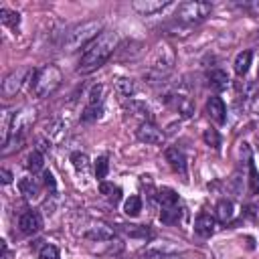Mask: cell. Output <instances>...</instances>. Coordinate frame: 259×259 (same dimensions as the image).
I'll return each instance as SVG.
<instances>
[{"mask_svg":"<svg viewBox=\"0 0 259 259\" xmlns=\"http://www.w3.org/2000/svg\"><path fill=\"white\" fill-rule=\"evenodd\" d=\"M71 162H73V166H75V170L79 172V174H87L89 172V158H87V154H83V152H73L71 154Z\"/></svg>","mask_w":259,"mask_h":259,"instance_id":"21","label":"cell"},{"mask_svg":"<svg viewBox=\"0 0 259 259\" xmlns=\"http://www.w3.org/2000/svg\"><path fill=\"white\" fill-rule=\"evenodd\" d=\"M18 188H20V194L26 200H34L38 196V184L34 182V178H22L18 182Z\"/></svg>","mask_w":259,"mask_h":259,"instance_id":"14","label":"cell"},{"mask_svg":"<svg viewBox=\"0 0 259 259\" xmlns=\"http://www.w3.org/2000/svg\"><path fill=\"white\" fill-rule=\"evenodd\" d=\"M164 158H166V162L172 166L174 172L186 174V158H184L182 150H178V148H166Z\"/></svg>","mask_w":259,"mask_h":259,"instance_id":"12","label":"cell"},{"mask_svg":"<svg viewBox=\"0 0 259 259\" xmlns=\"http://www.w3.org/2000/svg\"><path fill=\"white\" fill-rule=\"evenodd\" d=\"M101 91H103L101 85H93L91 87V91H89V105H101Z\"/></svg>","mask_w":259,"mask_h":259,"instance_id":"35","label":"cell"},{"mask_svg":"<svg viewBox=\"0 0 259 259\" xmlns=\"http://www.w3.org/2000/svg\"><path fill=\"white\" fill-rule=\"evenodd\" d=\"M107 170H109V162H107V158L105 156H101V158H97V162H95V176L103 182V178L107 176Z\"/></svg>","mask_w":259,"mask_h":259,"instance_id":"33","label":"cell"},{"mask_svg":"<svg viewBox=\"0 0 259 259\" xmlns=\"http://www.w3.org/2000/svg\"><path fill=\"white\" fill-rule=\"evenodd\" d=\"M10 125H12V111L4 109L2 115H0V142H2V146L8 144V138H10Z\"/></svg>","mask_w":259,"mask_h":259,"instance_id":"18","label":"cell"},{"mask_svg":"<svg viewBox=\"0 0 259 259\" xmlns=\"http://www.w3.org/2000/svg\"><path fill=\"white\" fill-rule=\"evenodd\" d=\"M241 8H243V10H247L249 14H255V16H257V14H259V0L243 2V4H241Z\"/></svg>","mask_w":259,"mask_h":259,"instance_id":"37","label":"cell"},{"mask_svg":"<svg viewBox=\"0 0 259 259\" xmlns=\"http://www.w3.org/2000/svg\"><path fill=\"white\" fill-rule=\"evenodd\" d=\"M115 89H117V93H119V95H123V97H132V95H134V91H136V85H134V81H132V79L121 77V79H117V81H115Z\"/></svg>","mask_w":259,"mask_h":259,"instance_id":"27","label":"cell"},{"mask_svg":"<svg viewBox=\"0 0 259 259\" xmlns=\"http://www.w3.org/2000/svg\"><path fill=\"white\" fill-rule=\"evenodd\" d=\"M136 136H138L140 142L152 144V146H158V144L164 142V134H162L152 121H142L140 127H138V132H136Z\"/></svg>","mask_w":259,"mask_h":259,"instance_id":"6","label":"cell"},{"mask_svg":"<svg viewBox=\"0 0 259 259\" xmlns=\"http://www.w3.org/2000/svg\"><path fill=\"white\" fill-rule=\"evenodd\" d=\"M202 138H204V142H206L212 150H219V148H221V136H219V132H217V130H212V127L204 130Z\"/></svg>","mask_w":259,"mask_h":259,"instance_id":"31","label":"cell"},{"mask_svg":"<svg viewBox=\"0 0 259 259\" xmlns=\"http://www.w3.org/2000/svg\"><path fill=\"white\" fill-rule=\"evenodd\" d=\"M101 105H87L85 109H83V113H81V121H93V119H97L99 115H101Z\"/></svg>","mask_w":259,"mask_h":259,"instance_id":"32","label":"cell"},{"mask_svg":"<svg viewBox=\"0 0 259 259\" xmlns=\"http://www.w3.org/2000/svg\"><path fill=\"white\" fill-rule=\"evenodd\" d=\"M194 233L202 239H208L214 233V219L208 212H200L194 221Z\"/></svg>","mask_w":259,"mask_h":259,"instance_id":"11","label":"cell"},{"mask_svg":"<svg viewBox=\"0 0 259 259\" xmlns=\"http://www.w3.org/2000/svg\"><path fill=\"white\" fill-rule=\"evenodd\" d=\"M99 192H101L111 204H117V202L121 200V188L115 186V184H111V182H101V184H99Z\"/></svg>","mask_w":259,"mask_h":259,"instance_id":"15","label":"cell"},{"mask_svg":"<svg viewBox=\"0 0 259 259\" xmlns=\"http://www.w3.org/2000/svg\"><path fill=\"white\" fill-rule=\"evenodd\" d=\"M42 164H45V160H42V154H40L38 150H34V152L28 154V158H26V168H28L32 174L38 172V170H42Z\"/></svg>","mask_w":259,"mask_h":259,"instance_id":"28","label":"cell"},{"mask_svg":"<svg viewBox=\"0 0 259 259\" xmlns=\"http://www.w3.org/2000/svg\"><path fill=\"white\" fill-rule=\"evenodd\" d=\"M174 101H176V109H178V113H180L182 117H190V115L194 113L192 101H190L186 95H176Z\"/></svg>","mask_w":259,"mask_h":259,"instance_id":"25","label":"cell"},{"mask_svg":"<svg viewBox=\"0 0 259 259\" xmlns=\"http://www.w3.org/2000/svg\"><path fill=\"white\" fill-rule=\"evenodd\" d=\"M87 239H93V241H107L113 237V231L107 227V225H95L91 227L87 233H85Z\"/></svg>","mask_w":259,"mask_h":259,"instance_id":"17","label":"cell"},{"mask_svg":"<svg viewBox=\"0 0 259 259\" xmlns=\"http://www.w3.org/2000/svg\"><path fill=\"white\" fill-rule=\"evenodd\" d=\"M38 259H59V249L55 245H45L38 251Z\"/></svg>","mask_w":259,"mask_h":259,"instance_id":"34","label":"cell"},{"mask_svg":"<svg viewBox=\"0 0 259 259\" xmlns=\"http://www.w3.org/2000/svg\"><path fill=\"white\" fill-rule=\"evenodd\" d=\"M132 6L140 14H146L148 16V14H154V12H160V10L168 8V6H172V2L170 0H136Z\"/></svg>","mask_w":259,"mask_h":259,"instance_id":"10","label":"cell"},{"mask_svg":"<svg viewBox=\"0 0 259 259\" xmlns=\"http://www.w3.org/2000/svg\"><path fill=\"white\" fill-rule=\"evenodd\" d=\"M158 200L162 206H178V194L172 188H160L158 190Z\"/></svg>","mask_w":259,"mask_h":259,"instance_id":"22","label":"cell"},{"mask_svg":"<svg viewBox=\"0 0 259 259\" xmlns=\"http://www.w3.org/2000/svg\"><path fill=\"white\" fill-rule=\"evenodd\" d=\"M0 176H2V182H4V184H8V182L12 180V174H10L6 168H2V170H0Z\"/></svg>","mask_w":259,"mask_h":259,"instance_id":"38","label":"cell"},{"mask_svg":"<svg viewBox=\"0 0 259 259\" xmlns=\"http://www.w3.org/2000/svg\"><path fill=\"white\" fill-rule=\"evenodd\" d=\"M115 47H117V32L115 30H103L91 45H87V49L79 61V71L87 73V71L101 67L113 55Z\"/></svg>","mask_w":259,"mask_h":259,"instance_id":"1","label":"cell"},{"mask_svg":"<svg viewBox=\"0 0 259 259\" xmlns=\"http://www.w3.org/2000/svg\"><path fill=\"white\" fill-rule=\"evenodd\" d=\"M59 85H61V71H59L55 65H45V67L32 71L30 91H32L36 97H47V95H51Z\"/></svg>","mask_w":259,"mask_h":259,"instance_id":"3","label":"cell"},{"mask_svg":"<svg viewBox=\"0 0 259 259\" xmlns=\"http://www.w3.org/2000/svg\"><path fill=\"white\" fill-rule=\"evenodd\" d=\"M140 210H142V198H140L138 194H132L130 198H125V202H123V212H125L127 217H138Z\"/></svg>","mask_w":259,"mask_h":259,"instance_id":"23","label":"cell"},{"mask_svg":"<svg viewBox=\"0 0 259 259\" xmlns=\"http://www.w3.org/2000/svg\"><path fill=\"white\" fill-rule=\"evenodd\" d=\"M18 229H20V233H24V235H34V233H38V231L42 229V219H40V214H38L36 210H26V212L18 219Z\"/></svg>","mask_w":259,"mask_h":259,"instance_id":"7","label":"cell"},{"mask_svg":"<svg viewBox=\"0 0 259 259\" xmlns=\"http://www.w3.org/2000/svg\"><path fill=\"white\" fill-rule=\"evenodd\" d=\"M257 202H259V196H257Z\"/></svg>","mask_w":259,"mask_h":259,"instance_id":"39","label":"cell"},{"mask_svg":"<svg viewBox=\"0 0 259 259\" xmlns=\"http://www.w3.org/2000/svg\"><path fill=\"white\" fill-rule=\"evenodd\" d=\"M30 71L28 69H18V71H12L4 81H2V93L6 95V97H10V95H14L20 87H22V81L26 79V75H28Z\"/></svg>","mask_w":259,"mask_h":259,"instance_id":"8","label":"cell"},{"mask_svg":"<svg viewBox=\"0 0 259 259\" xmlns=\"http://www.w3.org/2000/svg\"><path fill=\"white\" fill-rule=\"evenodd\" d=\"M206 113H208V117L214 121V123H225L227 121V107H225V103H223V99L221 97H208V101H206Z\"/></svg>","mask_w":259,"mask_h":259,"instance_id":"9","label":"cell"},{"mask_svg":"<svg viewBox=\"0 0 259 259\" xmlns=\"http://www.w3.org/2000/svg\"><path fill=\"white\" fill-rule=\"evenodd\" d=\"M121 227H123V233L130 237H142V239L152 237V231L148 227H142V225H121Z\"/></svg>","mask_w":259,"mask_h":259,"instance_id":"26","label":"cell"},{"mask_svg":"<svg viewBox=\"0 0 259 259\" xmlns=\"http://www.w3.org/2000/svg\"><path fill=\"white\" fill-rule=\"evenodd\" d=\"M251 51H243V53H239L237 55V59H235V63H233V67H235V73L237 75H245L247 71H249V67H251Z\"/></svg>","mask_w":259,"mask_h":259,"instance_id":"19","label":"cell"},{"mask_svg":"<svg viewBox=\"0 0 259 259\" xmlns=\"http://www.w3.org/2000/svg\"><path fill=\"white\" fill-rule=\"evenodd\" d=\"M180 214H182V210H180L178 206H162V210H160V221H162L164 225H174V223L180 221Z\"/></svg>","mask_w":259,"mask_h":259,"instance_id":"20","label":"cell"},{"mask_svg":"<svg viewBox=\"0 0 259 259\" xmlns=\"http://www.w3.org/2000/svg\"><path fill=\"white\" fill-rule=\"evenodd\" d=\"M247 164H249V188H251L253 194L259 196V172H257V168L251 160H247Z\"/></svg>","mask_w":259,"mask_h":259,"instance_id":"30","label":"cell"},{"mask_svg":"<svg viewBox=\"0 0 259 259\" xmlns=\"http://www.w3.org/2000/svg\"><path fill=\"white\" fill-rule=\"evenodd\" d=\"M214 212H217V219H219L221 223L231 221L233 214H235V210H233V202L227 200V198H221V200L217 202V206H214Z\"/></svg>","mask_w":259,"mask_h":259,"instance_id":"16","label":"cell"},{"mask_svg":"<svg viewBox=\"0 0 259 259\" xmlns=\"http://www.w3.org/2000/svg\"><path fill=\"white\" fill-rule=\"evenodd\" d=\"M172 65H174V51L168 45L158 47V51L154 53V59L150 63V69L146 73V79L150 83H156V81L164 79L172 71Z\"/></svg>","mask_w":259,"mask_h":259,"instance_id":"4","label":"cell"},{"mask_svg":"<svg viewBox=\"0 0 259 259\" xmlns=\"http://www.w3.org/2000/svg\"><path fill=\"white\" fill-rule=\"evenodd\" d=\"M42 182H45V186L51 190V192H55V188H57V182H55V176L47 170V172H42Z\"/></svg>","mask_w":259,"mask_h":259,"instance_id":"36","label":"cell"},{"mask_svg":"<svg viewBox=\"0 0 259 259\" xmlns=\"http://www.w3.org/2000/svg\"><path fill=\"white\" fill-rule=\"evenodd\" d=\"M206 81H208V85H210L214 91H223V89H227V85H229V77H227V73L221 71V69L208 71V73H206Z\"/></svg>","mask_w":259,"mask_h":259,"instance_id":"13","label":"cell"},{"mask_svg":"<svg viewBox=\"0 0 259 259\" xmlns=\"http://www.w3.org/2000/svg\"><path fill=\"white\" fill-rule=\"evenodd\" d=\"M0 22L4 26H10V28H16L20 24V14L14 12V10H8V8H0Z\"/></svg>","mask_w":259,"mask_h":259,"instance_id":"24","label":"cell"},{"mask_svg":"<svg viewBox=\"0 0 259 259\" xmlns=\"http://www.w3.org/2000/svg\"><path fill=\"white\" fill-rule=\"evenodd\" d=\"M101 28H103V24L99 20H87V22H81V24L73 26L63 38V49L71 53V51H77V49L85 47L87 42L91 45L101 34Z\"/></svg>","mask_w":259,"mask_h":259,"instance_id":"2","label":"cell"},{"mask_svg":"<svg viewBox=\"0 0 259 259\" xmlns=\"http://www.w3.org/2000/svg\"><path fill=\"white\" fill-rule=\"evenodd\" d=\"M212 10V4L210 2H202V0H188V2H182L178 6V12H176V20L178 22H184V24H196L200 20H204Z\"/></svg>","mask_w":259,"mask_h":259,"instance_id":"5","label":"cell"},{"mask_svg":"<svg viewBox=\"0 0 259 259\" xmlns=\"http://www.w3.org/2000/svg\"><path fill=\"white\" fill-rule=\"evenodd\" d=\"M127 107H130V111H134V115L142 117L144 121H150V109L146 107V103H142V101H130Z\"/></svg>","mask_w":259,"mask_h":259,"instance_id":"29","label":"cell"}]
</instances>
